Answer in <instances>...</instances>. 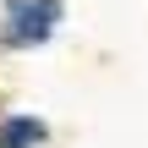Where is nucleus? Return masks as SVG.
I'll return each instance as SVG.
<instances>
[{
  "instance_id": "nucleus-1",
  "label": "nucleus",
  "mask_w": 148,
  "mask_h": 148,
  "mask_svg": "<svg viewBox=\"0 0 148 148\" xmlns=\"http://www.w3.org/2000/svg\"><path fill=\"white\" fill-rule=\"evenodd\" d=\"M66 0H0V55H38L60 38Z\"/></svg>"
},
{
  "instance_id": "nucleus-2",
  "label": "nucleus",
  "mask_w": 148,
  "mask_h": 148,
  "mask_svg": "<svg viewBox=\"0 0 148 148\" xmlns=\"http://www.w3.org/2000/svg\"><path fill=\"white\" fill-rule=\"evenodd\" d=\"M55 126L38 110H0V148H49Z\"/></svg>"
}]
</instances>
